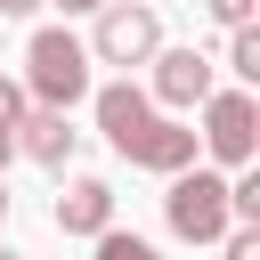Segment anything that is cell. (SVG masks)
<instances>
[{
    "instance_id": "1",
    "label": "cell",
    "mask_w": 260,
    "mask_h": 260,
    "mask_svg": "<svg viewBox=\"0 0 260 260\" xmlns=\"http://www.w3.org/2000/svg\"><path fill=\"white\" fill-rule=\"evenodd\" d=\"M24 98H32V106H57V114H73V106L89 98V49H81L65 24H41V32L24 41Z\"/></svg>"
},
{
    "instance_id": "2",
    "label": "cell",
    "mask_w": 260,
    "mask_h": 260,
    "mask_svg": "<svg viewBox=\"0 0 260 260\" xmlns=\"http://www.w3.org/2000/svg\"><path fill=\"white\" fill-rule=\"evenodd\" d=\"M162 219H171V236L179 244H219L228 228H236V211H228V179L219 171H171V195H162Z\"/></svg>"
},
{
    "instance_id": "3",
    "label": "cell",
    "mask_w": 260,
    "mask_h": 260,
    "mask_svg": "<svg viewBox=\"0 0 260 260\" xmlns=\"http://www.w3.org/2000/svg\"><path fill=\"white\" fill-rule=\"evenodd\" d=\"M81 49H89V65H122V73H130V65H146V57L162 49V16H154L146 0H106V8H98V32H89Z\"/></svg>"
},
{
    "instance_id": "4",
    "label": "cell",
    "mask_w": 260,
    "mask_h": 260,
    "mask_svg": "<svg viewBox=\"0 0 260 260\" xmlns=\"http://www.w3.org/2000/svg\"><path fill=\"white\" fill-rule=\"evenodd\" d=\"M195 146H203L211 162L244 171V162L260 154V106H252V89H211V98H203V130H195Z\"/></svg>"
},
{
    "instance_id": "5",
    "label": "cell",
    "mask_w": 260,
    "mask_h": 260,
    "mask_svg": "<svg viewBox=\"0 0 260 260\" xmlns=\"http://www.w3.org/2000/svg\"><path fill=\"white\" fill-rule=\"evenodd\" d=\"M146 65H154V89H146L154 106H203V98L219 89V65H211L203 49H154Z\"/></svg>"
},
{
    "instance_id": "6",
    "label": "cell",
    "mask_w": 260,
    "mask_h": 260,
    "mask_svg": "<svg viewBox=\"0 0 260 260\" xmlns=\"http://www.w3.org/2000/svg\"><path fill=\"white\" fill-rule=\"evenodd\" d=\"M73 146H81V130H73L57 106H24V122H16V154H32V162L65 171V162H73Z\"/></svg>"
},
{
    "instance_id": "7",
    "label": "cell",
    "mask_w": 260,
    "mask_h": 260,
    "mask_svg": "<svg viewBox=\"0 0 260 260\" xmlns=\"http://www.w3.org/2000/svg\"><path fill=\"white\" fill-rule=\"evenodd\" d=\"M49 219H57V236H106V228H114V187H106V179H73Z\"/></svg>"
},
{
    "instance_id": "8",
    "label": "cell",
    "mask_w": 260,
    "mask_h": 260,
    "mask_svg": "<svg viewBox=\"0 0 260 260\" xmlns=\"http://www.w3.org/2000/svg\"><path fill=\"white\" fill-rule=\"evenodd\" d=\"M228 73H236V81H260V32H252V24L228 32Z\"/></svg>"
},
{
    "instance_id": "9",
    "label": "cell",
    "mask_w": 260,
    "mask_h": 260,
    "mask_svg": "<svg viewBox=\"0 0 260 260\" xmlns=\"http://www.w3.org/2000/svg\"><path fill=\"white\" fill-rule=\"evenodd\" d=\"M98 260H162V252H154L146 236H122V228H106V236H98Z\"/></svg>"
},
{
    "instance_id": "10",
    "label": "cell",
    "mask_w": 260,
    "mask_h": 260,
    "mask_svg": "<svg viewBox=\"0 0 260 260\" xmlns=\"http://www.w3.org/2000/svg\"><path fill=\"white\" fill-rule=\"evenodd\" d=\"M203 8H211V24H228V32H236V24H252V16H260V0H203Z\"/></svg>"
},
{
    "instance_id": "11",
    "label": "cell",
    "mask_w": 260,
    "mask_h": 260,
    "mask_svg": "<svg viewBox=\"0 0 260 260\" xmlns=\"http://www.w3.org/2000/svg\"><path fill=\"white\" fill-rule=\"evenodd\" d=\"M24 106H32V98H24V81H8V73H0V130H16V122H24Z\"/></svg>"
},
{
    "instance_id": "12",
    "label": "cell",
    "mask_w": 260,
    "mask_h": 260,
    "mask_svg": "<svg viewBox=\"0 0 260 260\" xmlns=\"http://www.w3.org/2000/svg\"><path fill=\"white\" fill-rule=\"evenodd\" d=\"M219 252H228V260H260V228H228Z\"/></svg>"
},
{
    "instance_id": "13",
    "label": "cell",
    "mask_w": 260,
    "mask_h": 260,
    "mask_svg": "<svg viewBox=\"0 0 260 260\" xmlns=\"http://www.w3.org/2000/svg\"><path fill=\"white\" fill-rule=\"evenodd\" d=\"M32 8H41V0H0V24H8V16H32Z\"/></svg>"
},
{
    "instance_id": "14",
    "label": "cell",
    "mask_w": 260,
    "mask_h": 260,
    "mask_svg": "<svg viewBox=\"0 0 260 260\" xmlns=\"http://www.w3.org/2000/svg\"><path fill=\"white\" fill-rule=\"evenodd\" d=\"M57 8H65V16H98L106 0H57Z\"/></svg>"
},
{
    "instance_id": "15",
    "label": "cell",
    "mask_w": 260,
    "mask_h": 260,
    "mask_svg": "<svg viewBox=\"0 0 260 260\" xmlns=\"http://www.w3.org/2000/svg\"><path fill=\"white\" fill-rule=\"evenodd\" d=\"M0 228H8V179H0Z\"/></svg>"
},
{
    "instance_id": "16",
    "label": "cell",
    "mask_w": 260,
    "mask_h": 260,
    "mask_svg": "<svg viewBox=\"0 0 260 260\" xmlns=\"http://www.w3.org/2000/svg\"><path fill=\"white\" fill-rule=\"evenodd\" d=\"M0 260H24V252H8V244H0Z\"/></svg>"
},
{
    "instance_id": "17",
    "label": "cell",
    "mask_w": 260,
    "mask_h": 260,
    "mask_svg": "<svg viewBox=\"0 0 260 260\" xmlns=\"http://www.w3.org/2000/svg\"><path fill=\"white\" fill-rule=\"evenodd\" d=\"M146 8H154V0H146Z\"/></svg>"
}]
</instances>
